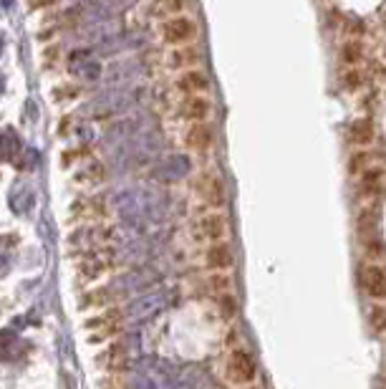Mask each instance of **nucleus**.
Returning <instances> with one entry per match:
<instances>
[{
  "label": "nucleus",
  "instance_id": "obj_22",
  "mask_svg": "<svg viewBox=\"0 0 386 389\" xmlns=\"http://www.w3.org/2000/svg\"><path fill=\"white\" fill-rule=\"evenodd\" d=\"M235 389H262V387L255 382V384H248V387H235Z\"/></svg>",
  "mask_w": 386,
  "mask_h": 389
},
{
  "label": "nucleus",
  "instance_id": "obj_18",
  "mask_svg": "<svg viewBox=\"0 0 386 389\" xmlns=\"http://www.w3.org/2000/svg\"><path fill=\"white\" fill-rule=\"evenodd\" d=\"M341 83H344L349 91H359L361 83H364V71H361L359 66H349V69L344 71V76H341Z\"/></svg>",
  "mask_w": 386,
  "mask_h": 389
},
{
  "label": "nucleus",
  "instance_id": "obj_19",
  "mask_svg": "<svg viewBox=\"0 0 386 389\" xmlns=\"http://www.w3.org/2000/svg\"><path fill=\"white\" fill-rule=\"evenodd\" d=\"M366 167H369V152L356 149V152L349 157V174H351V177H359Z\"/></svg>",
  "mask_w": 386,
  "mask_h": 389
},
{
  "label": "nucleus",
  "instance_id": "obj_7",
  "mask_svg": "<svg viewBox=\"0 0 386 389\" xmlns=\"http://www.w3.org/2000/svg\"><path fill=\"white\" fill-rule=\"evenodd\" d=\"M177 111H180V117L187 119L190 124H194V122H210V117H212V101L205 97V94H197V97H185L180 101V106H177Z\"/></svg>",
  "mask_w": 386,
  "mask_h": 389
},
{
  "label": "nucleus",
  "instance_id": "obj_11",
  "mask_svg": "<svg viewBox=\"0 0 386 389\" xmlns=\"http://www.w3.org/2000/svg\"><path fill=\"white\" fill-rule=\"evenodd\" d=\"M386 172L381 167H366L364 172L359 174V192L361 197H374L379 194L381 188H384Z\"/></svg>",
  "mask_w": 386,
  "mask_h": 389
},
{
  "label": "nucleus",
  "instance_id": "obj_3",
  "mask_svg": "<svg viewBox=\"0 0 386 389\" xmlns=\"http://www.w3.org/2000/svg\"><path fill=\"white\" fill-rule=\"evenodd\" d=\"M197 194L210 210H222L228 205V182L220 172H202L197 177Z\"/></svg>",
  "mask_w": 386,
  "mask_h": 389
},
{
  "label": "nucleus",
  "instance_id": "obj_8",
  "mask_svg": "<svg viewBox=\"0 0 386 389\" xmlns=\"http://www.w3.org/2000/svg\"><path fill=\"white\" fill-rule=\"evenodd\" d=\"M210 76L202 69H187L180 76L174 78V89L185 94V97H197V94H207L210 91Z\"/></svg>",
  "mask_w": 386,
  "mask_h": 389
},
{
  "label": "nucleus",
  "instance_id": "obj_6",
  "mask_svg": "<svg viewBox=\"0 0 386 389\" xmlns=\"http://www.w3.org/2000/svg\"><path fill=\"white\" fill-rule=\"evenodd\" d=\"M215 126L210 122H194V124L187 126L185 132V144L190 152L205 154L215 147Z\"/></svg>",
  "mask_w": 386,
  "mask_h": 389
},
{
  "label": "nucleus",
  "instance_id": "obj_15",
  "mask_svg": "<svg viewBox=\"0 0 386 389\" xmlns=\"http://www.w3.org/2000/svg\"><path fill=\"white\" fill-rule=\"evenodd\" d=\"M207 291L212 296H222V293H233V276L228 271H212L207 276Z\"/></svg>",
  "mask_w": 386,
  "mask_h": 389
},
{
  "label": "nucleus",
  "instance_id": "obj_16",
  "mask_svg": "<svg viewBox=\"0 0 386 389\" xmlns=\"http://www.w3.org/2000/svg\"><path fill=\"white\" fill-rule=\"evenodd\" d=\"M215 304H217V313H220L222 321H235L240 316V306L233 293H222V296H215Z\"/></svg>",
  "mask_w": 386,
  "mask_h": 389
},
{
  "label": "nucleus",
  "instance_id": "obj_1",
  "mask_svg": "<svg viewBox=\"0 0 386 389\" xmlns=\"http://www.w3.org/2000/svg\"><path fill=\"white\" fill-rule=\"evenodd\" d=\"M222 374H225L228 384H233V387H248V384L258 382L260 369H258V361L250 349L237 347V349H230V356L225 359Z\"/></svg>",
  "mask_w": 386,
  "mask_h": 389
},
{
  "label": "nucleus",
  "instance_id": "obj_10",
  "mask_svg": "<svg viewBox=\"0 0 386 389\" xmlns=\"http://www.w3.org/2000/svg\"><path fill=\"white\" fill-rule=\"evenodd\" d=\"M202 61V51L197 46H174L169 53H167V66L177 71H187V69H197V63Z\"/></svg>",
  "mask_w": 386,
  "mask_h": 389
},
{
  "label": "nucleus",
  "instance_id": "obj_4",
  "mask_svg": "<svg viewBox=\"0 0 386 389\" xmlns=\"http://www.w3.org/2000/svg\"><path fill=\"white\" fill-rule=\"evenodd\" d=\"M159 33H162V41H167L169 46H187V43H192L197 38L200 26L190 15H174V18L162 23Z\"/></svg>",
  "mask_w": 386,
  "mask_h": 389
},
{
  "label": "nucleus",
  "instance_id": "obj_21",
  "mask_svg": "<svg viewBox=\"0 0 386 389\" xmlns=\"http://www.w3.org/2000/svg\"><path fill=\"white\" fill-rule=\"evenodd\" d=\"M225 347H228V349H237V347H240V329H237V326H230L228 339H225Z\"/></svg>",
  "mask_w": 386,
  "mask_h": 389
},
{
  "label": "nucleus",
  "instance_id": "obj_2",
  "mask_svg": "<svg viewBox=\"0 0 386 389\" xmlns=\"http://www.w3.org/2000/svg\"><path fill=\"white\" fill-rule=\"evenodd\" d=\"M192 233L197 240H207V243H217V240H228L230 235V220L222 210H210L194 217Z\"/></svg>",
  "mask_w": 386,
  "mask_h": 389
},
{
  "label": "nucleus",
  "instance_id": "obj_13",
  "mask_svg": "<svg viewBox=\"0 0 386 389\" xmlns=\"http://www.w3.org/2000/svg\"><path fill=\"white\" fill-rule=\"evenodd\" d=\"M187 0H149L146 6V13L152 18H162V21H169L174 15H182Z\"/></svg>",
  "mask_w": 386,
  "mask_h": 389
},
{
  "label": "nucleus",
  "instance_id": "obj_20",
  "mask_svg": "<svg viewBox=\"0 0 386 389\" xmlns=\"http://www.w3.org/2000/svg\"><path fill=\"white\" fill-rule=\"evenodd\" d=\"M18 336L10 331H0V359H13Z\"/></svg>",
  "mask_w": 386,
  "mask_h": 389
},
{
  "label": "nucleus",
  "instance_id": "obj_5",
  "mask_svg": "<svg viewBox=\"0 0 386 389\" xmlns=\"http://www.w3.org/2000/svg\"><path fill=\"white\" fill-rule=\"evenodd\" d=\"M359 285L374 304H376V301H386V271L379 263H369L361 268Z\"/></svg>",
  "mask_w": 386,
  "mask_h": 389
},
{
  "label": "nucleus",
  "instance_id": "obj_9",
  "mask_svg": "<svg viewBox=\"0 0 386 389\" xmlns=\"http://www.w3.org/2000/svg\"><path fill=\"white\" fill-rule=\"evenodd\" d=\"M205 265L210 271H230L235 265V250L228 240H217L205 248Z\"/></svg>",
  "mask_w": 386,
  "mask_h": 389
},
{
  "label": "nucleus",
  "instance_id": "obj_17",
  "mask_svg": "<svg viewBox=\"0 0 386 389\" xmlns=\"http://www.w3.org/2000/svg\"><path fill=\"white\" fill-rule=\"evenodd\" d=\"M369 324L376 333H384L386 331V301H376L371 306V311H369Z\"/></svg>",
  "mask_w": 386,
  "mask_h": 389
},
{
  "label": "nucleus",
  "instance_id": "obj_14",
  "mask_svg": "<svg viewBox=\"0 0 386 389\" xmlns=\"http://www.w3.org/2000/svg\"><path fill=\"white\" fill-rule=\"evenodd\" d=\"M338 58L344 66H359L364 61V43L359 38H351V41H346L338 51Z\"/></svg>",
  "mask_w": 386,
  "mask_h": 389
},
{
  "label": "nucleus",
  "instance_id": "obj_12",
  "mask_svg": "<svg viewBox=\"0 0 386 389\" xmlns=\"http://www.w3.org/2000/svg\"><path fill=\"white\" fill-rule=\"evenodd\" d=\"M374 137H376V129H374V122L371 119H356L351 126H349V139H351V144L356 147V149H364V147H369L374 142Z\"/></svg>",
  "mask_w": 386,
  "mask_h": 389
}]
</instances>
